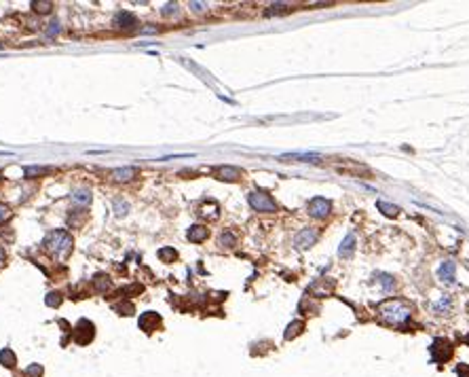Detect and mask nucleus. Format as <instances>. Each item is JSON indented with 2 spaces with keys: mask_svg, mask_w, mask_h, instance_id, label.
Returning <instances> with one entry per match:
<instances>
[{
  "mask_svg": "<svg viewBox=\"0 0 469 377\" xmlns=\"http://www.w3.org/2000/svg\"><path fill=\"white\" fill-rule=\"evenodd\" d=\"M438 276H440V280H442V282H446V284H450L452 278H454V263H452V261H446V263H444V265L440 267Z\"/></svg>",
  "mask_w": 469,
  "mask_h": 377,
  "instance_id": "18",
  "label": "nucleus"
},
{
  "mask_svg": "<svg viewBox=\"0 0 469 377\" xmlns=\"http://www.w3.org/2000/svg\"><path fill=\"white\" fill-rule=\"evenodd\" d=\"M42 246H45V250L47 252H51V254H55V256H68L70 254V250H72V235L68 233V231H51L49 235L45 238V242H42Z\"/></svg>",
  "mask_w": 469,
  "mask_h": 377,
  "instance_id": "2",
  "label": "nucleus"
},
{
  "mask_svg": "<svg viewBox=\"0 0 469 377\" xmlns=\"http://www.w3.org/2000/svg\"><path fill=\"white\" fill-rule=\"evenodd\" d=\"M3 263H5V250L0 248V265H3Z\"/></svg>",
  "mask_w": 469,
  "mask_h": 377,
  "instance_id": "38",
  "label": "nucleus"
},
{
  "mask_svg": "<svg viewBox=\"0 0 469 377\" xmlns=\"http://www.w3.org/2000/svg\"><path fill=\"white\" fill-rule=\"evenodd\" d=\"M176 11H178V5L169 3V5H165V9H163V15H165V17H169L172 13H176Z\"/></svg>",
  "mask_w": 469,
  "mask_h": 377,
  "instance_id": "32",
  "label": "nucleus"
},
{
  "mask_svg": "<svg viewBox=\"0 0 469 377\" xmlns=\"http://www.w3.org/2000/svg\"><path fill=\"white\" fill-rule=\"evenodd\" d=\"M456 375H459V377H469V369L465 367V364H459V367H456Z\"/></svg>",
  "mask_w": 469,
  "mask_h": 377,
  "instance_id": "33",
  "label": "nucleus"
},
{
  "mask_svg": "<svg viewBox=\"0 0 469 377\" xmlns=\"http://www.w3.org/2000/svg\"><path fill=\"white\" fill-rule=\"evenodd\" d=\"M332 212V202L326 197H313L309 202V214L313 218H326Z\"/></svg>",
  "mask_w": 469,
  "mask_h": 377,
  "instance_id": "5",
  "label": "nucleus"
},
{
  "mask_svg": "<svg viewBox=\"0 0 469 377\" xmlns=\"http://www.w3.org/2000/svg\"><path fill=\"white\" fill-rule=\"evenodd\" d=\"M317 238H319L317 229L307 227V229H303V231H300V233L296 235L294 244H296V248H298V250H307V248H311V246L317 242Z\"/></svg>",
  "mask_w": 469,
  "mask_h": 377,
  "instance_id": "8",
  "label": "nucleus"
},
{
  "mask_svg": "<svg viewBox=\"0 0 469 377\" xmlns=\"http://www.w3.org/2000/svg\"><path fill=\"white\" fill-rule=\"evenodd\" d=\"M159 30H156V26H146V28H142V34H156Z\"/></svg>",
  "mask_w": 469,
  "mask_h": 377,
  "instance_id": "36",
  "label": "nucleus"
},
{
  "mask_svg": "<svg viewBox=\"0 0 469 377\" xmlns=\"http://www.w3.org/2000/svg\"><path fill=\"white\" fill-rule=\"evenodd\" d=\"M72 337H74L76 344L87 346L89 341L95 337V324L89 322L87 318H82V320H78V324L74 326V331H72Z\"/></svg>",
  "mask_w": 469,
  "mask_h": 377,
  "instance_id": "4",
  "label": "nucleus"
},
{
  "mask_svg": "<svg viewBox=\"0 0 469 377\" xmlns=\"http://www.w3.org/2000/svg\"><path fill=\"white\" fill-rule=\"evenodd\" d=\"M161 322H163V320H161L159 314H154V312H144V314L140 316V320H138V326H140L146 335H150V333H154L156 328L161 326Z\"/></svg>",
  "mask_w": 469,
  "mask_h": 377,
  "instance_id": "7",
  "label": "nucleus"
},
{
  "mask_svg": "<svg viewBox=\"0 0 469 377\" xmlns=\"http://www.w3.org/2000/svg\"><path fill=\"white\" fill-rule=\"evenodd\" d=\"M32 9L36 11V13L45 15V13H49V11L53 9V3H49V0H34V3H32Z\"/></svg>",
  "mask_w": 469,
  "mask_h": 377,
  "instance_id": "22",
  "label": "nucleus"
},
{
  "mask_svg": "<svg viewBox=\"0 0 469 377\" xmlns=\"http://www.w3.org/2000/svg\"><path fill=\"white\" fill-rule=\"evenodd\" d=\"M114 310L121 312L123 316H129V314H134V305H131V303H121V305H116Z\"/></svg>",
  "mask_w": 469,
  "mask_h": 377,
  "instance_id": "29",
  "label": "nucleus"
},
{
  "mask_svg": "<svg viewBox=\"0 0 469 377\" xmlns=\"http://www.w3.org/2000/svg\"><path fill=\"white\" fill-rule=\"evenodd\" d=\"M190 7L195 9V11H203V7H205V5H201V3H190Z\"/></svg>",
  "mask_w": 469,
  "mask_h": 377,
  "instance_id": "37",
  "label": "nucleus"
},
{
  "mask_svg": "<svg viewBox=\"0 0 469 377\" xmlns=\"http://www.w3.org/2000/svg\"><path fill=\"white\" fill-rule=\"evenodd\" d=\"M207 235H209V229L207 227H203V225H192L186 233V238L192 242V244H199L203 240H207Z\"/></svg>",
  "mask_w": 469,
  "mask_h": 377,
  "instance_id": "12",
  "label": "nucleus"
},
{
  "mask_svg": "<svg viewBox=\"0 0 469 377\" xmlns=\"http://www.w3.org/2000/svg\"><path fill=\"white\" fill-rule=\"evenodd\" d=\"M303 328H305V324L303 322H300V320H296V322H292L290 326H287V331H285V339L287 341H290V339H294V337H298L300 333H303Z\"/></svg>",
  "mask_w": 469,
  "mask_h": 377,
  "instance_id": "21",
  "label": "nucleus"
},
{
  "mask_svg": "<svg viewBox=\"0 0 469 377\" xmlns=\"http://www.w3.org/2000/svg\"><path fill=\"white\" fill-rule=\"evenodd\" d=\"M431 354H434L436 362H446L452 356V344L448 339H436L431 346Z\"/></svg>",
  "mask_w": 469,
  "mask_h": 377,
  "instance_id": "6",
  "label": "nucleus"
},
{
  "mask_svg": "<svg viewBox=\"0 0 469 377\" xmlns=\"http://www.w3.org/2000/svg\"><path fill=\"white\" fill-rule=\"evenodd\" d=\"M91 284H93V288L98 290V292H106V290H110L112 282H110V278H108L106 274H95L93 280H91Z\"/></svg>",
  "mask_w": 469,
  "mask_h": 377,
  "instance_id": "14",
  "label": "nucleus"
},
{
  "mask_svg": "<svg viewBox=\"0 0 469 377\" xmlns=\"http://www.w3.org/2000/svg\"><path fill=\"white\" fill-rule=\"evenodd\" d=\"M378 210L382 212V214H387V216H398V212H400L398 206L387 204V202H378Z\"/></svg>",
  "mask_w": 469,
  "mask_h": 377,
  "instance_id": "23",
  "label": "nucleus"
},
{
  "mask_svg": "<svg viewBox=\"0 0 469 377\" xmlns=\"http://www.w3.org/2000/svg\"><path fill=\"white\" fill-rule=\"evenodd\" d=\"M72 202H74L76 206H89L91 204V191L80 188V191H76L74 195H72Z\"/></svg>",
  "mask_w": 469,
  "mask_h": 377,
  "instance_id": "19",
  "label": "nucleus"
},
{
  "mask_svg": "<svg viewBox=\"0 0 469 377\" xmlns=\"http://www.w3.org/2000/svg\"><path fill=\"white\" fill-rule=\"evenodd\" d=\"M7 216H9V208L5 204H0V222H3Z\"/></svg>",
  "mask_w": 469,
  "mask_h": 377,
  "instance_id": "34",
  "label": "nucleus"
},
{
  "mask_svg": "<svg viewBox=\"0 0 469 377\" xmlns=\"http://www.w3.org/2000/svg\"><path fill=\"white\" fill-rule=\"evenodd\" d=\"M59 32V23L57 21H53L51 23V28H49V32H47V34H49V36H53V34H57Z\"/></svg>",
  "mask_w": 469,
  "mask_h": 377,
  "instance_id": "35",
  "label": "nucleus"
},
{
  "mask_svg": "<svg viewBox=\"0 0 469 377\" xmlns=\"http://www.w3.org/2000/svg\"><path fill=\"white\" fill-rule=\"evenodd\" d=\"M159 258H161V263H174L176 258H178V252L174 248H169V246H165V248H161L159 252Z\"/></svg>",
  "mask_w": 469,
  "mask_h": 377,
  "instance_id": "20",
  "label": "nucleus"
},
{
  "mask_svg": "<svg viewBox=\"0 0 469 377\" xmlns=\"http://www.w3.org/2000/svg\"><path fill=\"white\" fill-rule=\"evenodd\" d=\"M0 364L7 367V369H15L17 358H15V354H13V350H11V348L0 350Z\"/></svg>",
  "mask_w": 469,
  "mask_h": 377,
  "instance_id": "17",
  "label": "nucleus"
},
{
  "mask_svg": "<svg viewBox=\"0 0 469 377\" xmlns=\"http://www.w3.org/2000/svg\"><path fill=\"white\" fill-rule=\"evenodd\" d=\"M281 161H303V163H319L321 155H315V153H287V155L279 157Z\"/></svg>",
  "mask_w": 469,
  "mask_h": 377,
  "instance_id": "10",
  "label": "nucleus"
},
{
  "mask_svg": "<svg viewBox=\"0 0 469 377\" xmlns=\"http://www.w3.org/2000/svg\"><path fill=\"white\" fill-rule=\"evenodd\" d=\"M287 11V5H273L267 9V15H277V13H285Z\"/></svg>",
  "mask_w": 469,
  "mask_h": 377,
  "instance_id": "28",
  "label": "nucleus"
},
{
  "mask_svg": "<svg viewBox=\"0 0 469 377\" xmlns=\"http://www.w3.org/2000/svg\"><path fill=\"white\" fill-rule=\"evenodd\" d=\"M353 250H355V235H353V233H349L347 238L343 240V244H340L338 254H340L343 258H349V256L353 254Z\"/></svg>",
  "mask_w": 469,
  "mask_h": 377,
  "instance_id": "15",
  "label": "nucleus"
},
{
  "mask_svg": "<svg viewBox=\"0 0 469 377\" xmlns=\"http://www.w3.org/2000/svg\"><path fill=\"white\" fill-rule=\"evenodd\" d=\"M448 305H450V301H448L446 297H444L438 305H434V310H436V312H440V314H446V312H448Z\"/></svg>",
  "mask_w": 469,
  "mask_h": 377,
  "instance_id": "30",
  "label": "nucleus"
},
{
  "mask_svg": "<svg viewBox=\"0 0 469 377\" xmlns=\"http://www.w3.org/2000/svg\"><path fill=\"white\" fill-rule=\"evenodd\" d=\"M45 303L49 305V308H57V305L62 303V294H59V292H49V294H47V299H45Z\"/></svg>",
  "mask_w": 469,
  "mask_h": 377,
  "instance_id": "26",
  "label": "nucleus"
},
{
  "mask_svg": "<svg viewBox=\"0 0 469 377\" xmlns=\"http://www.w3.org/2000/svg\"><path fill=\"white\" fill-rule=\"evenodd\" d=\"M247 202H249V206L254 208L256 212H275V210H277L275 199L269 193H264V191H251L247 195Z\"/></svg>",
  "mask_w": 469,
  "mask_h": 377,
  "instance_id": "3",
  "label": "nucleus"
},
{
  "mask_svg": "<svg viewBox=\"0 0 469 377\" xmlns=\"http://www.w3.org/2000/svg\"><path fill=\"white\" fill-rule=\"evenodd\" d=\"M114 212H116V216H125L127 212H129L127 202H123V199H116V202H114Z\"/></svg>",
  "mask_w": 469,
  "mask_h": 377,
  "instance_id": "27",
  "label": "nucleus"
},
{
  "mask_svg": "<svg viewBox=\"0 0 469 377\" xmlns=\"http://www.w3.org/2000/svg\"><path fill=\"white\" fill-rule=\"evenodd\" d=\"M380 316H382V320L387 322V324H393V326H398V324H406L408 320H410V308L404 303V301H398V299H391V301H385L380 308H378Z\"/></svg>",
  "mask_w": 469,
  "mask_h": 377,
  "instance_id": "1",
  "label": "nucleus"
},
{
  "mask_svg": "<svg viewBox=\"0 0 469 377\" xmlns=\"http://www.w3.org/2000/svg\"><path fill=\"white\" fill-rule=\"evenodd\" d=\"M45 369L40 367V364H30V367L23 371V377H42Z\"/></svg>",
  "mask_w": 469,
  "mask_h": 377,
  "instance_id": "24",
  "label": "nucleus"
},
{
  "mask_svg": "<svg viewBox=\"0 0 469 377\" xmlns=\"http://www.w3.org/2000/svg\"><path fill=\"white\" fill-rule=\"evenodd\" d=\"M235 235L231 233V231H224L222 235H220V246H226V248H233L235 246Z\"/></svg>",
  "mask_w": 469,
  "mask_h": 377,
  "instance_id": "25",
  "label": "nucleus"
},
{
  "mask_svg": "<svg viewBox=\"0 0 469 377\" xmlns=\"http://www.w3.org/2000/svg\"><path fill=\"white\" fill-rule=\"evenodd\" d=\"M216 176H218L220 180H226V182H235V180H239V178H241V172H239L237 168H233V166H222V168H218V170H216Z\"/></svg>",
  "mask_w": 469,
  "mask_h": 377,
  "instance_id": "11",
  "label": "nucleus"
},
{
  "mask_svg": "<svg viewBox=\"0 0 469 377\" xmlns=\"http://www.w3.org/2000/svg\"><path fill=\"white\" fill-rule=\"evenodd\" d=\"M114 26L116 28H125V30H131L138 26V17L134 13H129V11H118L114 15Z\"/></svg>",
  "mask_w": 469,
  "mask_h": 377,
  "instance_id": "9",
  "label": "nucleus"
},
{
  "mask_svg": "<svg viewBox=\"0 0 469 377\" xmlns=\"http://www.w3.org/2000/svg\"><path fill=\"white\" fill-rule=\"evenodd\" d=\"M40 174H47L45 168H26V178H32V176H40Z\"/></svg>",
  "mask_w": 469,
  "mask_h": 377,
  "instance_id": "31",
  "label": "nucleus"
},
{
  "mask_svg": "<svg viewBox=\"0 0 469 377\" xmlns=\"http://www.w3.org/2000/svg\"><path fill=\"white\" fill-rule=\"evenodd\" d=\"M138 176V170L136 168H118L112 172V178L116 182H129V180H134Z\"/></svg>",
  "mask_w": 469,
  "mask_h": 377,
  "instance_id": "13",
  "label": "nucleus"
},
{
  "mask_svg": "<svg viewBox=\"0 0 469 377\" xmlns=\"http://www.w3.org/2000/svg\"><path fill=\"white\" fill-rule=\"evenodd\" d=\"M199 214L203 216V218H209V220H216L220 216V208H218V204L216 202H209V204H203L201 206V212Z\"/></svg>",
  "mask_w": 469,
  "mask_h": 377,
  "instance_id": "16",
  "label": "nucleus"
}]
</instances>
